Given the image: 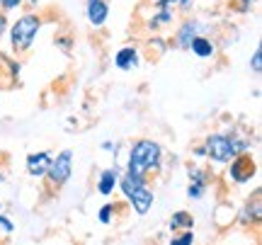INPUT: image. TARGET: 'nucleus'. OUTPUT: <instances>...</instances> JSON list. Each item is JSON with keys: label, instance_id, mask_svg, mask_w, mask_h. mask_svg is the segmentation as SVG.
Wrapping results in <instances>:
<instances>
[{"label": "nucleus", "instance_id": "nucleus-1", "mask_svg": "<svg viewBox=\"0 0 262 245\" xmlns=\"http://www.w3.org/2000/svg\"><path fill=\"white\" fill-rule=\"evenodd\" d=\"M160 146L156 141H148V139H141V141L134 143V148H131V155H129V170H126V175L131 177H141L148 172V170L158 168L160 165Z\"/></svg>", "mask_w": 262, "mask_h": 245}, {"label": "nucleus", "instance_id": "nucleus-2", "mask_svg": "<svg viewBox=\"0 0 262 245\" xmlns=\"http://www.w3.org/2000/svg\"><path fill=\"white\" fill-rule=\"evenodd\" d=\"M119 187H122L124 197H126L131 204H134L136 214H141V216H143V214H148V209L153 207V192L148 189L146 180L124 175V177L119 180Z\"/></svg>", "mask_w": 262, "mask_h": 245}, {"label": "nucleus", "instance_id": "nucleus-3", "mask_svg": "<svg viewBox=\"0 0 262 245\" xmlns=\"http://www.w3.org/2000/svg\"><path fill=\"white\" fill-rule=\"evenodd\" d=\"M39 27H41V19L37 15H22L12 25V29H10V44H12V49L15 51H27L34 44V39H37Z\"/></svg>", "mask_w": 262, "mask_h": 245}, {"label": "nucleus", "instance_id": "nucleus-4", "mask_svg": "<svg viewBox=\"0 0 262 245\" xmlns=\"http://www.w3.org/2000/svg\"><path fill=\"white\" fill-rule=\"evenodd\" d=\"M238 153H241V143H235V139L226 136V133H214V136H209L204 143V155L214 158L216 163L233 161Z\"/></svg>", "mask_w": 262, "mask_h": 245}, {"label": "nucleus", "instance_id": "nucleus-5", "mask_svg": "<svg viewBox=\"0 0 262 245\" xmlns=\"http://www.w3.org/2000/svg\"><path fill=\"white\" fill-rule=\"evenodd\" d=\"M71 172H73V153H71V151H63V153H58L56 158L49 163L47 177H49V182H51V185L61 187L66 180L71 177Z\"/></svg>", "mask_w": 262, "mask_h": 245}, {"label": "nucleus", "instance_id": "nucleus-6", "mask_svg": "<svg viewBox=\"0 0 262 245\" xmlns=\"http://www.w3.org/2000/svg\"><path fill=\"white\" fill-rule=\"evenodd\" d=\"M250 177H255V163L250 155H238L231 163V180L233 182H248Z\"/></svg>", "mask_w": 262, "mask_h": 245}, {"label": "nucleus", "instance_id": "nucleus-7", "mask_svg": "<svg viewBox=\"0 0 262 245\" xmlns=\"http://www.w3.org/2000/svg\"><path fill=\"white\" fill-rule=\"evenodd\" d=\"M85 15H88V19H90L93 27H102L104 22H107V17H110V5H107V0H88Z\"/></svg>", "mask_w": 262, "mask_h": 245}, {"label": "nucleus", "instance_id": "nucleus-8", "mask_svg": "<svg viewBox=\"0 0 262 245\" xmlns=\"http://www.w3.org/2000/svg\"><path fill=\"white\" fill-rule=\"evenodd\" d=\"M49 163H51V155H49L47 151L29 153L27 155V172L29 175H34V177H41V175H47Z\"/></svg>", "mask_w": 262, "mask_h": 245}, {"label": "nucleus", "instance_id": "nucleus-9", "mask_svg": "<svg viewBox=\"0 0 262 245\" xmlns=\"http://www.w3.org/2000/svg\"><path fill=\"white\" fill-rule=\"evenodd\" d=\"M139 51L134 47H124L119 49L117 54H114V66L122 68V71H134V68L139 66Z\"/></svg>", "mask_w": 262, "mask_h": 245}, {"label": "nucleus", "instance_id": "nucleus-10", "mask_svg": "<svg viewBox=\"0 0 262 245\" xmlns=\"http://www.w3.org/2000/svg\"><path fill=\"white\" fill-rule=\"evenodd\" d=\"M196 32H199V22H194V19H187V22H185V25L178 29L175 44H178L180 49H189V44L194 41V37H199Z\"/></svg>", "mask_w": 262, "mask_h": 245}, {"label": "nucleus", "instance_id": "nucleus-11", "mask_svg": "<svg viewBox=\"0 0 262 245\" xmlns=\"http://www.w3.org/2000/svg\"><path fill=\"white\" fill-rule=\"evenodd\" d=\"M189 51L199 58H211L214 56V44H211V39L206 37H194V41L189 44Z\"/></svg>", "mask_w": 262, "mask_h": 245}, {"label": "nucleus", "instance_id": "nucleus-12", "mask_svg": "<svg viewBox=\"0 0 262 245\" xmlns=\"http://www.w3.org/2000/svg\"><path fill=\"white\" fill-rule=\"evenodd\" d=\"M119 182V170H104L102 175H100V182H97V189H100V194H112L114 192V185Z\"/></svg>", "mask_w": 262, "mask_h": 245}, {"label": "nucleus", "instance_id": "nucleus-13", "mask_svg": "<svg viewBox=\"0 0 262 245\" xmlns=\"http://www.w3.org/2000/svg\"><path fill=\"white\" fill-rule=\"evenodd\" d=\"M192 226H194V218L189 216L187 211H178V214L172 216V221H170V228H172V231H178V228H187V231H192Z\"/></svg>", "mask_w": 262, "mask_h": 245}, {"label": "nucleus", "instance_id": "nucleus-14", "mask_svg": "<svg viewBox=\"0 0 262 245\" xmlns=\"http://www.w3.org/2000/svg\"><path fill=\"white\" fill-rule=\"evenodd\" d=\"M168 22H172V12H170V10H160L150 25H153V27H158V25H168Z\"/></svg>", "mask_w": 262, "mask_h": 245}, {"label": "nucleus", "instance_id": "nucleus-15", "mask_svg": "<svg viewBox=\"0 0 262 245\" xmlns=\"http://www.w3.org/2000/svg\"><path fill=\"white\" fill-rule=\"evenodd\" d=\"M192 240H194V233H192V231H185L180 238H172L170 245H192Z\"/></svg>", "mask_w": 262, "mask_h": 245}, {"label": "nucleus", "instance_id": "nucleus-16", "mask_svg": "<svg viewBox=\"0 0 262 245\" xmlns=\"http://www.w3.org/2000/svg\"><path fill=\"white\" fill-rule=\"evenodd\" d=\"M187 194L192 199H199L202 194H204V185H196V182H189V189H187Z\"/></svg>", "mask_w": 262, "mask_h": 245}, {"label": "nucleus", "instance_id": "nucleus-17", "mask_svg": "<svg viewBox=\"0 0 262 245\" xmlns=\"http://www.w3.org/2000/svg\"><path fill=\"white\" fill-rule=\"evenodd\" d=\"M112 211H114L112 204H104V207L100 209V221H102V224H110V221H112Z\"/></svg>", "mask_w": 262, "mask_h": 245}, {"label": "nucleus", "instance_id": "nucleus-18", "mask_svg": "<svg viewBox=\"0 0 262 245\" xmlns=\"http://www.w3.org/2000/svg\"><path fill=\"white\" fill-rule=\"evenodd\" d=\"M189 177H192V182H196V185H204V187H206L204 170H192V172H189Z\"/></svg>", "mask_w": 262, "mask_h": 245}, {"label": "nucleus", "instance_id": "nucleus-19", "mask_svg": "<svg viewBox=\"0 0 262 245\" xmlns=\"http://www.w3.org/2000/svg\"><path fill=\"white\" fill-rule=\"evenodd\" d=\"M253 71L255 73H262V51L260 49L255 51V56H253Z\"/></svg>", "mask_w": 262, "mask_h": 245}, {"label": "nucleus", "instance_id": "nucleus-20", "mask_svg": "<svg viewBox=\"0 0 262 245\" xmlns=\"http://www.w3.org/2000/svg\"><path fill=\"white\" fill-rule=\"evenodd\" d=\"M22 3V0H0V8L3 10H15Z\"/></svg>", "mask_w": 262, "mask_h": 245}, {"label": "nucleus", "instance_id": "nucleus-21", "mask_svg": "<svg viewBox=\"0 0 262 245\" xmlns=\"http://www.w3.org/2000/svg\"><path fill=\"white\" fill-rule=\"evenodd\" d=\"M0 226H3V231H5V233H10V231H12V224H10L3 214H0Z\"/></svg>", "mask_w": 262, "mask_h": 245}, {"label": "nucleus", "instance_id": "nucleus-22", "mask_svg": "<svg viewBox=\"0 0 262 245\" xmlns=\"http://www.w3.org/2000/svg\"><path fill=\"white\" fill-rule=\"evenodd\" d=\"M175 3H178V0H158L156 5H158L160 10H170V5H175Z\"/></svg>", "mask_w": 262, "mask_h": 245}, {"label": "nucleus", "instance_id": "nucleus-23", "mask_svg": "<svg viewBox=\"0 0 262 245\" xmlns=\"http://www.w3.org/2000/svg\"><path fill=\"white\" fill-rule=\"evenodd\" d=\"M5 27H8V19H5V15H0V37H3Z\"/></svg>", "mask_w": 262, "mask_h": 245}, {"label": "nucleus", "instance_id": "nucleus-24", "mask_svg": "<svg viewBox=\"0 0 262 245\" xmlns=\"http://www.w3.org/2000/svg\"><path fill=\"white\" fill-rule=\"evenodd\" d=\"M178 5H182V8H189V5H192V0H178Z\"/></svg>", "mask_w": 262, "mask_h": 245}, {"label": "nucleus", "instance_id": "nucleus-25", "mask_svg": "<svg viewBox=\"0 0 262 245\" xmlns=\"http://www.w3.org/2000/svg\"><path fill=\"white\" fill-rule=\"evenodd\" d=\"M243 3H245V5H250V3H255V0H243Z\"/></svg>", "mask_w": 262, "mask_h": 245}, {"label": "nucleus", "instance_id": "nucleus-26", "mask_svg": "<svg viewBox=\"0 0 262 245\" xmlns=\"http://www.w3.org/2000/svg\"><path fill=\"white\" fill-rule=\"evenodd\" d=\"M3 180H5V177H3V175H0V182H3Z\"/></svg>", "mask_w": 262, "mask_h": 245}]
</instances>
